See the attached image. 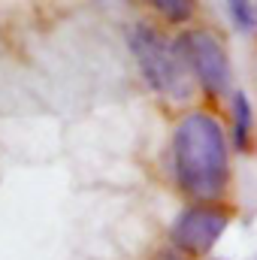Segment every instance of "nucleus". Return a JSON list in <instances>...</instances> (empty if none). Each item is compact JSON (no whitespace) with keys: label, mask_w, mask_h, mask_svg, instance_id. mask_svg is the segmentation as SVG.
Masks as SVG:
<instances>
[{"label":"nucleus","mask_w":257,"mask_h":260,"mask_svg":"<svg viewBox=\"0 0 257 260\" xmlns=\"http://www.w3.org/2000/svg\"><path fill=\"white\" fill-rule=\"evenodd\" d=\"M173 170L179 188L197 203H212L224 194L230 157L224 130L212 115L191 112L179 121L173 133Z\"/></svg>","instance_id":"1"},{"label":"nucleus","mask_w":257,"mask_h":260,"mask_svg":"<svg viewBox=\"0 0 257 260\" xmlns=\"http://www.w3.org/2000/svg\"><path fill=\"white\" fill-rule=\"evenodd\" d=\"M130 52H133L139 70H142L145 82L157 94L176 97V100H188L191 97V76H188L191 70L185 64L179 46L170 43L157 27L136 24L130 30Z\"/></svg>","instance_id":"2"},{"label":"nucleus","mask_w":257,"mask_h":260,"mask_svg":"<svg viewBox=\"0 0 257 260\" xmlns=\"http://www.w3.org/2000/svg\"><path fill=\"white\" fill-rule=\"evenodd\" d=\"M182 58L188 70L194 73V79L203 85L206 94L221 97L230 88V58L224 52V43L203 27H191L176 40Z\"/></svg>","instance_id":"3"},{"label":"nucleus","mask_w":257,"mask_h":260,"mask_svg":"<svg viewBox=\"0 0 257 260\" xmlns=\"http://www.w3.org/2000/svg\"><path fill=\"white\" fill-rule=\"evenodd\" d=\"M230 224V212L212 203H197L179 215L173 224V245L185 254H206L221 239V233Z\"/></svg>","instance_id":"4"},{"label":"nucleus","mask_w":257,"mask_h":260,"mask_svg":"<svg viewBox=\"0 0 257 260\" xmlns=\"http://www.w3.org/2000/svg\"><path fill=\"white\" fill-rule=\"evenodd\" d=\"M230 115H233V148L245 151L251 145V130H254V112L251 103L242 91H236L230 97Z\"/></svg>","instance_id":"5"},{"label":"nucleus","mask_w":257,"mask_h":260,"mask_svg":"<svg viewBox=\"0 0 257 260\" xmlns=\"http://www.w3.org/2000/svg\"><path fill=\"white\" fill-rule=\"evenodd\" d=\"M148 6H154L167 21L173 24H185L191 21L194 12H197V0H145Z\"/></svg>","instance_id":"6"},{"label":"nucleus","mask_w":257,"mask_h":260,"mask_svg":"<svg viewBox=\"0 0 257 260\" xmlns=\"http://www.w3.org/2000/svg\"><path fill=\"white\" fill-rule=\"evenodd\" d=\"M227 9H230V18L236 21L239 30H254L257 12H254L251 0H227Z\"/></svg>","instance_id":"7"},{"label":"nucleus","mask_w":257,"mask_h":260,"mask_svg":"<svg viewBox=\"0 0 257 260\" xmlns=\"http://www.w3.org/2000/svg\"><path fill=\"white\" fill-rule=\"evenodd\" d=\"M154 260H185V254H182L176 245H164V248L154 254Z\"/></svg>","instance_id":"8"}]
</instances>
